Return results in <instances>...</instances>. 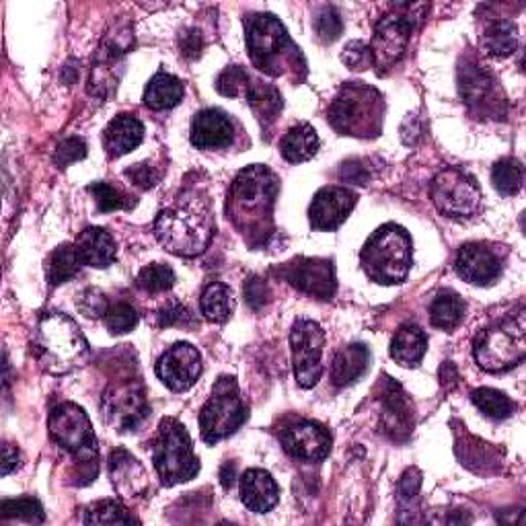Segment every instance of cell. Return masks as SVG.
<instances>
[{
  "label": "cell",
  "instance_id": "54",
  "mask_svg": "<svg viewBox=\"0 0 526 526\" xmlns=\"http://www.w3.org/2000/svg\"><path fill=\"white\" fill-rule=\"evenodd\" d=\"M401 136L405 140V144H413L420 136H422V124L418 120L416 114H409L401 126Z\"/></svg>",
  "mask_w": 526,
  "mask_h": 526
},
{
  "label": "cell",
  "instance_id": "50",
  "mask_svg": "<svg viewBox=\"0 0 526 526\" xmlns=\"http://www.w3.org/2000/svg\"><path fill=\"white\" fill-rule=\"evenodd\" d=\"M194 323L192 313L187 311L181 303H171L169 307H165L159 313V325L161 327H173V325H181V327H190Z\"/></svg>",
  "mask_w": 526,
  "mask_h": 526
},
{
  "label": "cell",
  "instance_id": "35",
  "mask_svg": "<svg viewBox=\"0 0 526 526\" xmlns=\"http://www.w3.org/2000/svg\"><path fill=\"white\" fill-rule=\"evenodd\" d=\"M81 266L83 263H81L74 245H68V243L58 245L46 261V278L52 286H60V284L68 282L70 278L77 276Z\"/></svg>",
  "mask_w": 526,
  "mask_h": 526
},
{
  "label": "cell",
  "instance_id": "27",
  "mask_svg": "<svg viewBox=\"0 0 526 526\" xmlns=\"http://www.w3.org/2000/svg\"><path fill=\"white\" fill-rule=\"evenodd\" d=\"M428 352V335L416 323H405L397 329L391 342V356L405 368H416Z\"/></svg>",
  "mask_w": 526,
  "mask_h": 526
},
{
  "label": "cell",
  "instance_id": "2",
  "mask_svg": "<svg viewBox=\"0 0 526 526\" xmlns=\"http://www.w3.org/2000/svg\"><path fill=\"white\" fill-rule=\"evenodd\" d=\"M216 222L206 198L185 196L159 212L155 237L173 255L196 257L206 251L214 237Z\"/></svg>",
  "mask_w": 526,
  "mask_h": 526
},
{
  "label": "cell",
  "instance_id": "43",
  "mask_svg": "<svg viewBox=\"0 0 526 526\" xmlns=\"http://www.w3.org/2000/svg\"><path fill=\"white\" fill-rule=\"evenodd\" d=\"M249 81L251 74L243 66L233 64L220 72V77L216 79V89L224 97H243Z\"/></svg>",
  "mask_w": 526,
  "mask_h": 526
},
{
  "label": "cell",
  "instance_id": "17",
  "mask_svg": "<svg viewBox=\"0 0 526 526\" xmlns=\"http://www.w3.org/2000/svg\"><path fill=\"white\" fill-rule=\"evenodd\" d=\"M280 442L292 459L303 463H321L331 450L329 432L311 420H292L284 424Z\"/></svg>",
  "mask_w": 526,
  "mask_h": 526
},
{
  "label": "cell",
  "instance_id": "25",
  "mask_svg": "<svg viewBox=\"0 0 526 526\" xmlns=\"http://www.w3.org/2000/svg\"><path fill=\"white\" fill-rule=\"evenodd\" d=\"M74 249H77L81 263L89 268H107L118 257L116 239L99 227H89L79 233L77 241H74Z\"/></svg>",
  "mask_w": 526,
  "mask_h": 526
},
{
  "label": "cell",
  "instance_id": "51",
  "mask_svg": "<svg viewBox=\"0 0 526 526\" xmlns=\"http://www.w3.org/2000/svg\"><path fill=\"white\" fill-rule=\"evenodd\" d=\"M179 48H181V54L185 58L190 60H196L200 58L202 50H204V37L198 29H187L179 35Z\"/></svg>",
  "mask_w": 526,
  "mask_h": 526
},
{
  "label": "cell",
  "instance_id": "34",
  "mask_svg": "<svg viewBox=\"0 0 526 526\" xmlns=\"http://www.w3.org/2000/svg\"><path fill=\"white\" fill-rule=\"evenodd\" d=\"M483 48L498 58L514 54L518 48V29L514 21L496 19L487 25L483 33Z\"/></svg>",
  "mask_w": 526,
  "mask_h": 526
},
{
  "label": "cell",
  "instance_id": "1",
  "mask_svg": "<svg viewBox=\"0 0 526 526\" xmlns=\"http://www.w3.org/2000/svg\"><path fill=\"white\" fill-rule=\"evenodd\" d=\"M280 192L276 173L266 165L243 169L227 196V216L251 247L266 245L274 235V206Z\"/></svg>",
  "mask_w": 526,
  "mask_h": 526
},
{
  "label": "cell",
  "instance_id": "31",
  "mask_svg": "<svg viewBox=\"0 0 526 526\" xmlns=\"http://www.w3.org/2000/svg\"><path fill=\"white\" fill-rule=\"evenodd\" d=\"M183 99V83L169 72H157L144 89V103L150 109H171Z\"/></svg>",
  "mask_w": 526,
  "mask_h": 526
},
{
  "label": "cell",
  "instance_id": "12",
  "mask_svg": "<svg viewBox=\"0 0 526 526\" xmlns=\"http://www.w3.org/2000/svg\"><path fill=\"white\" fill-rule=\"evenodd\" d=\"M290 348L296 383L303 389L315 387L323 374L325 331L311 319H296L290 331Z\"/></svg>",
  "mask_w": 526,
  "mask_h": 526
},
{
  "label": "cell",
  "instance_id": "28",
  "mask_svg": "<svg viewBox=\"0 0 526 526\" xmlns=\"http://www.w3.org/2000/svg\"><path fill=\"white\" fill-rule=\"evenodd\" d=\"M370 366V352L364 344H350L337 350L331 364V379L335 387H348L356 383Z\"/></svg>",
  "mask_w": 526,
  "mask_h": 526
},
{
  "label": "cell",
  "instance_id": "45",
  "mask_svg": "<svg viewBox=\"0 0 526 526\" xmlns=\"http://www.w3.org/2000/svg\"><path fill=\"white\" fill-rule=\"evenodd\" d=\"M77 307L89 319H105L111 305L99 288H87L77 296Z\"/></svg>",
  "mask_w": 526,
  "mask_h": 526
},
{
  "label": "cell",
  "instance_id": "55",
  "mask_svg": "<svg viewBox=\"0 0 526 526\" xmlns=\"http://www.w3.org/2000/svg\"><path fill=\"white\" fill-rule=\"evenodd\" d=\"M19 450L15 446H11L9 442L3 444V475L13 473L19 467Z\"/></svg>",
  "mask_w": 526,
  "mask_h": 526
},
{
  "label": "cell",
  "instance_id": "19",
  "mask_svg": "<svg viewBox=\"0 0 526 526\" xmlns=\"http://www.w3.org/2000/svg\"><path fill=\"white\" fill-rule=\"evenodd\" d=\"M455 270L467 284L490 286L502 276V255L485 243H467L457 251Z\"/></svg>",
  "mask_w": 526,
  "mask_h": 526
},
{
  "label": "cell",
  "instance_id": "52",
  "mask_svg": "<svg viewBox=\"0 0 526 526\" xmlns=\"http://www.w3.org/2000/svg\"><path fill=\"white\" fill-rule=\"evenodd\" d=\"M370 175L372 173H370L366 161H362V159H354V161L342 163V167H340V177L350 181V183H358V185L368 183Z\"/></svg>",
  "mask_w": 526,
  "mask_h": 526
},
{
  "label": "cell",
  "instance_id": "26",
  "mask_svg": "<svg viewBox=\"0 0 526 526\" xmlns=\"http://www.w3.org/2000/svg\"><path fill=\"white\" fill-rule=\"evenodd\" d=\"M144 140V126L138 118L130 114H120L111 120L103 132V146L109 159H120Z\"/></svg>",
  "mask_w": 526,
  "mask_h": 526
},
{
  "label": "cell",
  "instance_id": "47",
  "mask_svg": "<svg viewBox=\"0 0 526 526\" xmlns=\"http://www.w3.org/2000/svg\"><path fill=\"white\" fill-rule=\"evenodd\" d=\"M245 300L247 305L253 309V311H259L266 307L270 300H272V290L268 286V282L259 278V276H251L247 282H245Z\"/></svg>",
  "mask_w": 526,
  "mask_h": 526
},
{
  "label": "cell",
  "instance_id": "3",
  "mask_svg": "<svg viewBox=\"0 0 526 526\" xmlns=\"http://www.w3.org/2000/svg\"><path fill=\"white\" fill-rule=\"evenodd\" d=\"M245 37L251 62L270 77H305V58L290 40L282 21L272 13H255L245 19Z\"/></svg>",
  "mask_w": 526,
  "mask_h": 526
},
{
  "label": "cell",
  "instance_id": "15",
  "mask_svg": "<svg viewBox=\"0 0 526 526\" xmlns=\"http://www.w3.org/2000/svg\"><path fill=\"white\" fill-rule=\"evenodd\" d=\"M48 430L54 442L68 450L70 455H79L97 444L89 416L85 409L74 403H60L50 411Z\"/></svg>",
  "mask_w": 526,
  "mask_h": 526
},
{
  "label": "cell",
  "instance_id": "16",
  "mask_svg": "<svg viewBox=\"0 0 526 526\" xmlns=\"http://www.w3.org/2000/svg\"><path fill=\"white\" fill-rule=\"evenodd\" d=\"M278 272L296 290L305 292L309 296H315V298H321V300L333 298L337 290L335 268H333V261L329 259L298 257V259L288 261L286 266H282Z\"/></svg>",
  "mask_w": 526,
  "mask_h": 526
},
{
  "label": "cell",
  "instance_id": "46",
  "mask_svg": "<svg viewBox=\"0 0 526 526\" xmlns=\"http://www.w3.org/2000/svg\"><path fill=\"white\" fill-rule=\"evenodd\" d=\"M87 157V142L79 136H70L66 140H62L56 146V153H54V163L58 167H68L72 163H77L81 159Z\"/></svg>",
  "mask_w": 526,
  "mask_h": 526
},
{
  "label": "cell",
  "instance_id": "18",
  "mask_svg": "<svg viewBox=\"0 0 526 526\" xmlns=\"http://www.w3.org/2000/svg\"><path fill=\"white\" fill-rule=\"evenodd\" d=\"M157 377L171 391L192 389L202 374V356L192 344H173L157 362Z\"/></svg>",
  "mask_w": 526,
  "mask_h": 526
},
{
  "label": "cell",
  "instance_id": "11",
  "mask_svg": "<svg viewBox=\"0 0 526 526\" xmlns=\"http://www.w3.org/2000/svg\"><path fill=\"white\" fill-rule=\"evenodd\" d=\"M432 202L442 216L467 220L481 208V190L477 181L455 167L440 171L432 181Z\"/></svg>",
  "mask_w": 526,
  "mask_h": 526
},
{
  "label": "cell",
  "instance_id": "30",
  "mask_svg": "<svg viewBox=\"0 0 526 526\" xmlns=\"http://www.w3.org/2000/svg\"><path fill=\"white\" fill-rule=\"evenodd\" d=\"M243 97H247L253 114L257 116V120L261 122L263 128H268L276 122V118L280 116V111H282V105H284L282 95L274 85H266V83L255 81V79L249 81Z\"/></svg>",
  "mask_w": 526,
  "mask_h": 526
},
{
  "label": "cell",
  "instance_id": "32",
  "mask_svg": "<svg viewBox=\"0 0 526 526\" xmlns=\"http://www.w3.org/2000/svg\"><path fill=\"white\" fill-rule=\"evenodd\" d=\"M465 300L455 290H442L430 305V321L442 331H455L465 317Z\"/></svg>",
  "mask_w": 526,
  "mask_h": 526
},
{
  "label": "cell",
  "instance_id": "7",
  "mask_svg": "<svg viewBox=\"0 0 526 526\" xmlns=\"http://www.w3.org/2000/svg\"><path fill=\"white\" fill-rule=\"evenodd\" d=\"M526 356L524 313H516L479 331L473 342V358L485 372H506Z\"/></svg>",
  "mask_w": 526,
  "mask_h": 526
},
{
  "label": "cell",
  "instance_id": "49",
  "mask_svg": "<svg viewBox=\"0 0 526 526\" xmlns=\"http://www.w3.org/2000/svg\"><path fill=\"white\" fill-rule=\"evenodd\" d=\"M342 60L350 70H366L372 66V54L364 42H350L342 54Z\"/></svg>",
  "mask_w": 526,
  "mask_h": 526
},
{
  "label": "cell",
  "instance_id": "9",
  "mask_svg": "<svg viewBox=\"0 0 526 526\" xmlns=\"http://www.w3.org/2000/svg\"><path fill=\"white\" fill-rule=\"evenodd\" d=\"M247 420V407L233 377H220L200 411V432L206 444L235 434Z\"/></svg>",
  "mask_w": 526,
  "mask_h": 526
},
{
  "label": "cell",
  "instance_id": "24",
  "mask_svg": "<svg viewBox=\"0 0 526 526\" xmlns=\"http://www.w3.org/2000/svg\"><path fill=\"white\" fill-rule=\"evenodd\" d=\"M241 500L251 512H270L280 502V487L268 471L249 469L241 477Z\"/></svg>",
  "mask_w": 526,
  "mask_h": 526
},
{
  "label": "cell",
  "instance_id": "42",
  "mask_svg": "<svg viewBox=\"0 0 526 526\" xmlns=\"http://www.w3.org/2000/svg\"><path fill=\"white\" fill-rule=\"evenodd\" d=\"M0 514L3 518H17L33 524H42L46 522V514L42 504L33 500V498H19V500H5L3 506H0Z\"/></svg>",
  "mask_w": 526,
  "mask_h": 526
},
{
  "label": "cell",
  "instance_id": "6",
  "mask_svg": "<svg viewBox=\"0 0 526 526\" xmlns=\"http://www.w3.org/2000/svg\"><path fill=\"white\" fill-rule=\"evenodd\" d=\"M413 245L409 233L395 222L383 224L374 231L360 251L366 276L385 286L401 284L411 268Z\"/></svg>",
  "mask_w": 526,
  "mask_h": 526
},
{
  "label": "cell",
  "instance_id": "41",
  "mask_svg": "<svg viewBox=\"0 0 526 526\" xmlns=\"http://www.w3.org/2000/svg\"><path fill=\"white\" fill-rule=\"evenodd\" d=\"M313 27H315V33H317V37L323 44H333L344 31V21H342L340 11H337L335 7L325 5L315 15Z\"/></svg>",
  "mask_w": 526,
  "mask_h": 526
},
{
  "label": "cell",
  "instance_id": "20",
  "mask_svg": "<svg viewBox=\"0 0 526 526\" xmlns=\"http://www.w3.org/2000/svg\"><path fill=\"white\" fill-rule=\"evenodd\" d=\"M358 196L348 187L331 185L319 190L309 208V220L315 231H335L352 214Z\"/></svg>",
  "mask_w": 526,
  "mask_h": 526
},
{
  "label": "cell",
  "instance_id": "39",
  "mask_svg": "<svg viewBox=\"0 0 526 526\" xmlns=\"http://www.w3.org/2000/svg\"><path fill=\"white\" fill-rule=\"evenodd\" d=\"M89 194H93L95 202H97V208L101 214H107V212H114V210H130L134 208V200L124 194L122 190H118V187L109 185L105 181H97V183H91L89 185Z\"/></svg>",
  "mask_w": 526,
  "mask_h": 526
},
{
  "label": "cell",
  "instance_id": "33",
  "mask_svg": "<svg viewBox=\"0 0 526 526\" xmlns=\"http://www.w3.org/2000/svg\"><path fill=\"white\" fill-rule=\"evenodd\" d=\"M200 309L208 321L224 323L233 315V309H235L233 290L222 282L208 284L200 298Z\"/></svg>",
  "mask_w": 526,
  "mask_h": 526
},
{
  "label": "cell",
  "instance_id": "13",
  "mask_svg": "<svg viewBox=\"0 0 526 526\" xmlns=\"http://www.w3.org/2000/svg\"><path fill=\"white\" fill-rule=\"evenodd\" d=\"M459 91L467 107L477 116L504 120L506 97L494 74L483 64L471 60L459 68Z\"/></svg>",
  "mask_w": 526,
  "mask_h": 526
},
{
  "label": "cell",
  "instance_id": "44",
  "mask_svg": "<svg viewBox=\"0 0 526 526\" xmlns=\"http://www.w3.org/2000/svg\"><path fill=\"white\" fill-rule=\"evenodd\" d=\"M138 319L140 317H138L136 309L128 303H118L114 307H109V311L105 315L107 329H109V333H114V335L130 333L138 325Z\"/></svg>",
  "mask_w": 526,
  "mask_h": 526
},
{
  "label": "cell",
  "instance_id": "56",
  "mask_svg": "<svg viewBox=\"0 0 526 526\" xmlns=\"http://www.w3.org/2000/svg\"><path fill=\"white\" fill-rule=\"evenodd\" d=\"M235 475H237V469L233 463H224L222 469H220V483L224 490H231V487L235 485Z\"/></svg>",
  "mask_w": 526,
  "mask_h": 526
},
{
  "label": "cell",
  "instance_id": "4",
  "mask_svg": "<svg viewBox=\"0 0 526 526\" xmlns=\"http://www.w3.org/2000/svg\"><path fill=\"white\" fill-rule=\"evenodd\" d=\"M385 99L379 89L364 83H346L327 109V122L337 134L377 138L383 130Z\"/></svg>",
  "mask_w": 526,
  "mask_h": 526
},
{
  "label": "cell",
  "instance_id": "8",
  "mask_svg": "<svg viewBox=\"0 0 526 526\" xmlns=\"http://www.w3.org/2000/svg\"><path fill=\"white\" fill-rule=\"evenodd\" d=\"M153 463L161 477V483L171 487L190 481L200 473V461L194 455V444L185 426L175 418H165L159 426Z\"/></svg>",
  "mask_w": 526,
  "mask_h": 526
},
{
  "label": "cell",
  "instance_id": "10",
  "mask_svg": "<svg viewBox=\"0 0 526 526\" xmlns=\"http://www.w3.org/2000/svg\"><path fill=\"white\" fill-rule=\"evenodd\" d=\"M411 5H399L393 13L381 17V21L374 27V37L370 54L372 66H377L379 74H387L407 52L411 42V33L416 29V15H413Z\"/></svg>",
  "mask_w": 526,
  "mask_h": 526
},
{
  "label": "cell",
  "instance_id": "14",
  "mask_svg": "<svg viewBox=\"0 0 526 526\" xmlns=\"http://www.w3.org/2000/svg\"><path fill=\"white\" fill-rule=\"evenodd\" d=\"M105 422L118 432H134L148 418L150 407L144 391L136 383H118L109 387L101 399Z\"/></svg>",
  "mask_w": 526,
  "mask_h": 526
},
{
  "label": "cell",
  "instance_id": "40",
  "mask_svg": "<svg viewBox=\"0 0 526 526\" xmlns=\"http://www.w3.org/2000/svg\"><path fill=\"white\" fill-rule=\"evenodd\" d=\"M175 284V272L165 266V263H150V266L142 268L136 286L148 294H159L171 290Z\"/></svg>",
  "mask_w": 526,
  "mask_h": 526
},
{
  "label": "cell",
  "instance_id": "5",
  "mask_svg": "<svg viewBox=\"0 0 526 526\" xmlns=\"http://www.w3.org/2000/svg\"><path fill=\"white\" fill-rule=\"evenodd\" d=\"M37 358L52 374H66L85 364L89 356L87 337L72 317L64 313H46L35 331Z\"/></svg>",
  "mask_w": 526,
  "mask_h": 526
},
{
  "label": "cell",
  "instance_id": "38",
  "mask_svg": "<svg viewBox=\"0 0 526 526\" xmlns=\"http://www.w3.org/2000/svg\"><path fill=\"white\" fill-rule=\"evenodd\" d=\"M87 524H132L138 522L120 500H101L85 514Z\"/></svg>",
  "mask_w": 526,
  "mask_h": 526
},
{
  "label": "cell",
  "instance_id": "48",
  "mask_svg": "<svg viewBox=\"0 0 526 526\" xmlns=\"http://www.w3.org/2000/svg\"><path fill=\"white\" fill-rule=\"evenodd\" d=\"M124 175L134 185H138L140 190H150V187H155L159 183V179H161V171L155 169L153 165H148V163H138V165L126 169Z\"/></svg>",
  "mask_w": 526,
  "mask_h": 526
},
{
  "label": "cell",
  "instance_id": "23",
  "mask_svg": "<svg viewBox=\"0 0 526 526\" xmlns=\"http://www.w3.org/2000/svg\"><path fill=\"white\" fill-rule=\"evenodd\" d=\"M383 428L395 440H405L413 430V405L399 383L387 377V389L383 391Z\"/></svg>",
  "mask_w": 526,
  "mask_h": 526
},
{
  "label": "cell",
  "instance_id": "36",
  "mask_svg": "<svg viewBox=\"0 0 526 526\" xmlns=\"http://www.w3.org/2000/svg\"><path fill=\"white\" fill-rule=\"evenodd\" d=\"M471 401L477 405V409L483 413V416L498 420V422L510 418L516 409L514 401L508 395L496 389H487V387L475 389L471 393Z\"/></svg>",
  "mask_w": 526,
  "mask_h": 526
},
{
  "label": "cell",
  "instance_id": "37",
  "mask_svg": "<svg viewBox=\"0 0 526 526\" xmlns=\"http://www.w3.org/2000/svg\"><path fill=\"white\" fill-rule=\"evenodd\" d=\"M524 169L516 159H502L492 169V183L502 196H514L520 192Z\"/></svg>",
  "mask_w": 526,
  "mask_h": 526
},
{
  "label": "cell",
  "instance_id": "21",
  "mask_svg": "<svg viewBox=\"0 0 526 526\" xmlns=\"http://www.w3.org/2000/svg\"><path fill=\"white\" fill-rule=\"evenodd\" d=\"M190 140L196 148H202V150L227 148L235 140V126L224 111L204 109L192 120Z\"/></svg>",
  "mask_w": 526,
  "mask_h": 526
},
{
  "label": "cell",
  "instance_id": "29",
  "mask_svg": "<svg viewBox=\"0 0 526 526\" xmlns=\"http://www.w3.org/2000/svg\"><path fill=\"white\" fill-rule=\"evenodd\" d=\"M319 150V136L313 126L296 124L280 140V153L288 163H305L313 159Z\"/></svg>",
  "mask_w": 526,
  "mask_h": 526
},
{
  "label": "cell",
  "instance_id": "53",
  "mask_svg": "<svg viewBox=\"0 0 526 526\" xmlns=\"http://www.w3.org/2000/svg\"><path fill=\"white\" fill-rule=\"evenodd\" d=\"M422 487V473L418 469H407L399 481V492L407 498H413Z\"/></svg>",
  "mask_w": 526,
  "mask_h": 526
},
{
  "label": "cell",
  "instance_id": "22",
  "mask_svg": "<svg viewBox=\"0 0 526 526\" xmlns=\"http://www.w3.org/2000/svg\"><path fill=\"white\" fill-rule=\"evenodd\" d=\"M109 475L122 498H140L148 490V475L144 467L124 448L109 455Z\"/></svg>",
  "mask_w": 526,
  "mask_h": 526
}]
</instances>
